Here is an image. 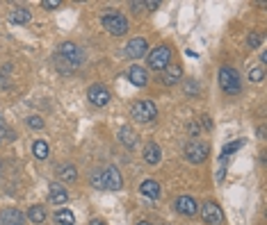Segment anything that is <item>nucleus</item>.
<instances>
[{"mask_svg": "<svg viewBox=\"0 0 267 225\" xmlns=\"http://www.w3.org/2000/svg\"><path fill=\"white\" fill-rule=\"evenodd\" d=\"M92 184H94L96 189L105 191V173L103 171H94V173H92Z\"/></svg>", "mask_w": 267, "mask_h": 225, "instance_id": "nucleus-24", "label": "nucleus"}, {"mask_svg": "<svg viewBox=\"0 0 267 225\" xmlns=\"http://www.w3.org/2000/svg\"><path fill=\"white\" fill-rule=\"evenodd\" d=\"M146 50H148L146 39L137 37V39H130V41H128V46H126V57L139 59V57H144V55H146Z\"/></svg>", "mask_w": 267, "mask_h": 225, "instance_id": "nucleus-8", "label": "nucleus"}, {"mask_svg": "<svg viewBox=\"0 0 267 225\" xmlns=\"http://www.w3.org/2000/svg\"><path fill=\"white\" fill-rule=\"evenodd\" d=\"M101 23H103V28L108 30L110 35L114 37H121L128 32V19H126L124 14H119L117 10H108L103 16H101Z\"/></svg>", "mask_w": 267, "mask_h": 225, "instance_id": "nucleus-1", "label": "nucleus"}, {"mask_svg": "<svg viewBox=\"0 0 267 225\" xmlns=\"http://www.w3.org/2000/svg\"><path fill=\"white\" fill-rule=\"evenodd\" d=\"M144 7H148V10H155V7H160L158 0H148V3H144Z\"/></svg>", "mask_w": 267, "mask_h": 225, "instance_id": "nucleus-31", "label": "nucleus"}, {"mask_svg": "<svg viewBox=\"0 0 267 225\" xmlns=\"http://www.w3.org/2000/svg\"><path fill=\"white\" fill-rule=\"evenodd\" d=\"M10 19L14 21V23H28L30 21V10H25V7H14L10 14Z\"/></svg>", "mask_w": 267, "mask_h": 225, "instance_id": "nucleus-20", "label": "nucleus"}, {"mask_svg": "<svg viewBox=\"0 0 267 225\" xmlns=\"http://www.w3.org/2000/svg\"><path fill=\"white\" fill-rule=\"evenodd\" d=\"M55 220H57L59 225H73L75 223V216L71 209H59L57 214H55Z\"/></svg>", "mask_w": 267, "mask_h": 225, "instance_id": "nucleus-21", "label": "nucleus"}, {"mask_svg": "<svg viewBox=\"0 0 267 225\" xmlns=\"http://www.w3.org/2000/svg\"><path fill=\"white\" fill-rule=\"evenodd\" d=\"M23 214H21L19 209H12V207H7V209L0 211V225H23Z\"/></svg>", "mask_w": 267, "mask_h": 225, "instance_id": "nucleus-12", "label": "nucleus"}, {"mask_svg": "<svg viewBox=\"0 0 267 225\" xmlns=\"http://www.w3.org/2000/svg\"><path fill=\"white\" fill-rule=\"evenodd\" d=\"M57 57L66 59V62L73 64V66H80V64L84 62V57H87V55H84V50L80 48V46H75V44H71V41H66V44L59 46Z\"/></svg>", "mask_w": 267, "mask_h": 225, "instance_id": "nucleus-4", "label": "nucleus"}, {"mask_svg": "<svg viewBox=\"0 0 267 225\" xmlns=\"http://www.w3.org/2000/svg\"><path fill=\"white\" fill-rule=\"evenodd\" d=\"M219 84H222V89L228 93V96L240 93V89H242L240 73H237L235 69H231V66H222V69H219Z\"/></svg>", "mask_w": 267, "mask_h": 225, "instance_id": "nucleus-2", "label": "nucleus"}, {"mask_svg": "<svg viewBox=\"0 0 267 225\" xmlns=\"http://www.w3.org/2000/svg\"><path fill=\"white\" fill-rule=\"evenodd\" d=\"M194 91H199V84H194V80H190V82H188V93H194Z\"/></svg>", "mask_w": 267, "mask_h": 225, "instance_id": "nucleus-30", "label": "nucleus"}, {"mask_svg": "<svg viewBox=\"0 0 267 225\" xmlns=\"http://www.w3.org/2000/svg\"><path fill=\"white\" fill-rule=\"evenodd\" d=\"M3 130H5V123H3V116H0V132H3Z\"/></svg>", "mask_w": 267, "mask_h": 225, "instance_id": "nucleus-34", "label": "nucleus"}, {"mask_svg": "<svg viewBox=\"0 0 267 225\" xmlns=\"http://www.w3.org/2000/svg\"><path fill=\"white\" fill-rule=\"evenodd\" d=\"M89 225H105V220H101V218H94V220H92V223H89Z\"/></svg>", "mask_w": 267, "mask_h": 225, "instance_id": "nucleus-33", "label": "nucleus"}, {"mask_svg": "<svg viewBox=\"0 0 267 225\" xmlns=\"http://www.w3.org/2000/svg\"><path fill=\"white\" fill-rule=\"evenodd\" d=\"M262 75H265L262 66H256V69L249 71V80H251V82H262Z\"/></svg>", "mask_w": 267, "mask_h": 225, "instance_id": "nucleus-25", "label": "nucleus"}, {"mask_svg": "<svg viewBox=\"0 0 267 225\" xmlns=\"http://www.w3.org/2000/svg\"><path fill=\"white\" fill-rule=\"evenodd\" d=\"M144 10V3H133V12H142Z\"/></svg>", "mask_w": 267, "mask_h": 225, "instance_id": "nucleus-32", "label": "nucleus"}, {"mask_svg": "<svg viewBox=\"0 0 267 225\" xmlns=\"http://www.w3.org/2000/svg\"><path fill=\"white\" fill-rule=\"evenodd\" d=\"M119 139H121V143H126V146H130V148L137 143V134H135L130 127H121V130H119Z\"/></svg>", "mask_w": 267, "mask_h": 225, "instance_id": "nucleus-19", "label": "nucleus"}, {"mask_svg": "<svg viewBox=\"0 0 267 225\" xmlns=\"http://www.w3.org/2000/svg\"><path fill=\"white\" fill-rule=\"evenodd\" d=\"M41 5H44L46 10H55V7H59V0H44Z\"/></svg>", "mask_w": 267, "mask_h": 225, "instance_id": "nucleus-28", "label": "nucleus"}, {"mask_svg": "<svg viewBox=\"0 0 267 225\" xmlns=\"http://www.w3.org/2000/svg\"><path fill=\"white\" fill-rule=\"evenodd\" d=\"M185 155H188L190 162L199 164V162H203V159L208 157V146L203 141H190L188 148H185Z\"/></svg>", "mask_w": 267, "mask_h": 225, "instance_id": "nucleus-6", "label": "nucleus"}, {"mask_svg": "<svg viewBox=\"0 0 267 225\" xmlns=\"http://www.w3.org/2000/svg\"><path fill=\"white\" fill-rule=\"evenodd\" d=\"M28 125H30V127H35V130H41V127H44V121H41L39 116H30V118H28Z\"/></svg>", "mask_w": 267, "mask_h": 225, "instance_id": "nucleus-27", "label": "nucleus"}, {"mask_svg": "<svg viewBox=\"0 0 267 225\" xmlns=\"http://www.w3.org/2000/svg\"><path fill=\"white\" fill-rule=\"evenodd\" d=\"M176 209L181 211V214H185V216H194V214H197V209H199V205L194 202V198L181 196V198L176 200Z\"/></svg>", "mask_w": 267, "mask_h": 225, "instance_id": "nucleus-13", "label": "nucleus"}, {"mask_svg": "<svg viewBox=\"0 0 267 225\" xmlns=\"http://www.w3.org/2000/svg\"><path fill=\"white\" fill-rule=\"evenodd\" d=\"M139 191H142L146 198H151V200H158L160 198V184L155 180H146L142 182V186H139Z\"/></svg>", "mask_w": 267, "mask_h": 225, "instance_id": "nucleus-16", "label": "nucleus"}, {"mask_svg": "<svg viewBox=\"0 0 267 225\" xmlns=\"http://www.w3.org/2000/svg\"><path fill=\"white\" fill-rule=\"evenodd\" d=\"M169 57H171V50L167 46H158L155 50H151L148 55V66L155 71H164V66L169 64Z\"/></svg>", "mask_w": 267, "mask_h": 225, "instance_id": "nucleus-5", "label": "nucleus"}, {"mask_svg": "<svg viewBox=\"0 0 267 225\" xmlns=\"http://www.w3.org/2000/svg\"><path fill=\"white\" fill-rule=\"evenodd\" d=\"M130 114H133L135 121L148 123V121H153V118L158 116V107H155L151 100H137V103L133 105V109H130Z\"/></svg>", "mask_w": 267, "mask_h": 225, "instance_id": "nucleus-3", "label": "nucleus"}, {"mask_svg": "<svg viewBox=\"0 0 267 225\" xmlns=\"http://www.w3.org/2000/svg\"><path fill=\"white\" fill-rule=\"evenodd\" d=\"M240 146H242V141H235V143H228V146H226V148H224V155H222V159H226V157H228V155H231V152H235V150H237V148H240Z\"/></svg>", "mask_w": 267, "mask_h": 225, "instance_id": "nucleus-26", "label": "nucleus"}, {"mask_svg": "<svg viewBox=\"0 0 267 225\" xmlns=\"http://www.w3.org/2000/svg\"><path fill=\"white\" fill-rule=\"evenodd\" d=\"M28 218L32 220V223H41V220L46 218V211H44V207H30V211H28Z\"/></svg>", "mask_w": 267, "mask_h": 225, "instance_id": "nucleus-23", "label": "nucleus"}, {"mask_svg": "<svg viewBox=\"0 0 267 225\" xmlns=\"http://www.w3.org/2000/svg\"><path fill=\"white\" fill-rule=\"evenodd\" d=\"M201 216H203V220L210 225H219L224 220L222 209H219V205H215V202H206V205L201 207Z\"/></svg>", "mask_w": 267, "mask_h": 225, "instance_id": "nucleus-7", "label": "nucleus"}, {"mask_svg": "<svg viewBox=\"0 0 267 225\" xmlns=\"http://www.w3.org/2000/svg\"><path fill=\"white\" fill-rule=\"evenodd\" d=\"M50 202H55V205H64L66 200H69V191H64V186L62 184H50Z\"/></svg>", "mask_w": 267, "mask_h": 225, "instance_id": "nucleus-15", "label": "nucleus"}, {"mask_svg": "<svg viewBox=\"0 0 267 225\" xmlns=\"http://www.w3.org/2000/svg\"><path fill=\"white\" fill-rule=\"evenodd\" d=\"M258 44H260V37H258V35L249 37V48H258Z\"/></svg>", "mask_w": 267, "mask_h": 225, "instance_id": "nucleus-29", "label": "nucleus"}, {"mask_svg": "<svg viewBox=\"0 0 267 225\" xmlns=\"http://www.w3.org/2000/svg\"><path fill=\"white\" fill-rule=\"evenodd\" d=\"M57 175L62 177V180H66V182H73L75 177V166H71V164H59L57 166Z\"/></svg>", "mask_w": 267, "mask_h": 225, "instance_id": "nucleus-18", "label": "nucleus"}, {"mask_svg": "<svg viewBox=\"0 0 267 225\" xmlns=\"http://www.w3.org/2000/svg\"><path fill=\"white\" fill-rule=\"evenodd\" d=\"M128 80L135 84V87H146V84H148V73H146V69H142V66H130Z\"/></svg>", "mask_w": 267, "mask_h": 225, "instance_id": "nucleus-14", "label": "nucleus"}, {"mask_svg": "<svg viewBox=\"0 0 267 225\" xmlns=\"http://www.w3.org/2000/svg\"><path fill=\"white\" fill-rule=\"evenodd\" d=\"M183 78V71H181V66L178 64H167L162 71V82L167 84V87H173V84H178V80Z\"/></svg>", "mask_w": 267, "mask_h": 225, "instance_id": "nucleus-11", "label": "nucleus"}, {"mask_svg": "<svg viewBox=\"0 0 267 225\" xmlns=\"http://www.w3.org/2000/svg\"><path fill=\"white\" fill-rule=\"evenodd\" d=\"M89 100L96 107H105L110 103V91L105 87H101V84H94V87H89Z\"/></svg>", "mask_w": 267, "mask_h": 225, "instance_id": "nucleus-10", "label": "nucleus"}, {"mask_svg": "<svg viewBox=\"0 0 267 225\" xmlns=\"http://www.w3.org/2000/svg\"><path fill=\"white\" fill-rule=\"evenodd\" d=\"M103 173H105V191H119L124 186V180H121V173H119L117 166H108Z\"/></svg>", "mask_w": 267, "mask_h": 225, "instance_id": "nucleus-9", "label": "nucleus"}, {"mask_svg": "<svg viewBox=\"0 0 267 225\" xmlns=\"http://www.w3.org/2000/svg\"><path fill=\"white\" fill-rule=\"evenodd\" d=\"M160 157H162V152H160V146H155V143H148V146L144 148V159H146V164H158Z\"/></svg>", "mask_w": 267, "mask_h": 225, "instance_id": "nucleus-17", "label": "nucleus"}, {"mask_svg": "<svg viewBox=\"0 0 267 225\" xmlns=\"http://www.w3.org/2000/svg\"><path fill=\"white\" fill-rule=\"evenodd\" d=\"M137 225H151V223H146V220H142V223H137Z\"/></svg>", "mask_w": 267, "mask_h": 225, "instance_id": "nucleus-35", "label": "nucleus"}, {"mask_svg": "<svg viewBox=\"0 0 267 225\" xmlns=\"http://www.w3.org/2000/svg\"><path fill=\"white\" fill-rule=\"evenodd\" d=\"M32 152H35L37 159H46V157H48V143H46V141H35Z\"/></svg>", "mask_w": 267, "mask_h": 225, "instance_id": "nucleus-22", "label": "nucleus"}]
</instances>
